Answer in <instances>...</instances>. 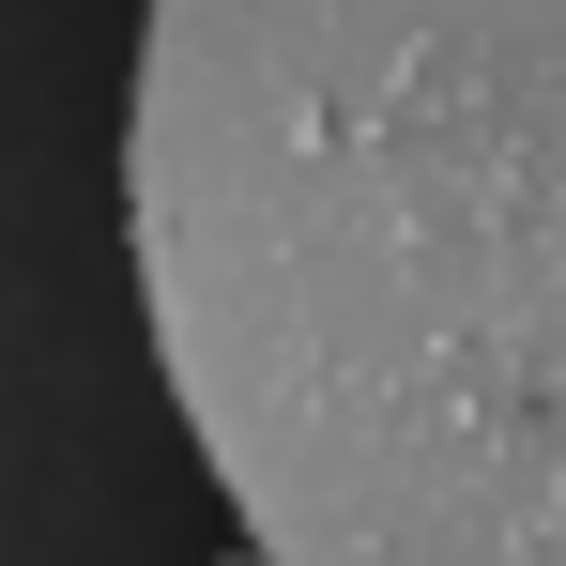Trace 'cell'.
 Instances as JSON below:
<instances>
[{
  "instance_id": "cell-2",
  "label": "cell",
  "mask_w": 566,
  "mask_h": 566,
  "mask_svg": "<svg viewBox=\"0 0 566 566\" xmlns=\"http://www.w3.org/2000/svg\"><path fill=\"white\" fill-rule=\"evenodd\" d=\"M230 566H276V552H230Z\"/></svg>"
},
{
  "instance_id": "cell-1",
  "label": "cell",
  "mask_w": 566,
  "mask_h": 566,
  "mask_svg": "<svg viewBox=\"0 0 566 566\" xmlns=\"http://www.w3.org/2000/svg\"><path fill=\"white\" fill-rule=\"evenodd\" d=\"M123 230L276 566H566V0H169Z\"/></svg>"
}]
</instances>
